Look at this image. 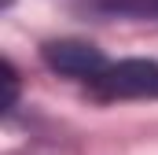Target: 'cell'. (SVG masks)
I'll return each instance as SVG.
<instances>
[{
  "instance_id": "obj_1",
  "label": "cell",
  "mask_w": 158,
  "mask_h": 155,
  "mask_svg": "<svg viewBox=\"0 0 158 155\" xmlns=\"http://www.w3.org/2000/svg\"><path fill=\"white\" fill-rule=\"evenodd\" d=\"M99 100H158V63L155 59H121L88 81Z\"/></svg>"
},
{
  "instance_id": "obj_2",
  "label": "cell",
  "mask_w": 158,
  "mask_h": 155,
  "mask_svg": "<svg viewBox=\"0 0 158 155\" xmlns=\"http://www.w3.org/2000/svg\"><path fill=\"white\" fill-rule=\"evenodd\" d=\"M40 55H44V63L55 74L77 78V81H92V78H99L107 70V55L96 44H88V41H70V37L66 41H48L40 48Z\"/></svg>"
},
{
  "instance_id": "obj_3",
  "label": "cell",
  "mask_w": 158,
  "mask_h": 155,
  "mask_svg": "<svg viewBox=\"0 0 158 155\" xmlns=\"http://www.w3.org/2000/svg\"><path fill=\"white\" fill-rule=\"evenodd\" d=\"M103 7H107V11H125V15H136V19L158 15V0H107Z\"/></svg>"
},
{
  "instance_id": "obj_4",
  "label": "cell",
  "mask_w": 158,
  "mask_h": 155,
  "mask_svg": "<svg viewBox=\"0 0 158 155\" xmlns=\"http://www.w3.org/2000/svg\"><path fill=\"white\" fill-rule=\"evenodd\" d=\"M19 100V74L11 67V59H4V111H11Z\"/></svg>"
}]
</instances>
